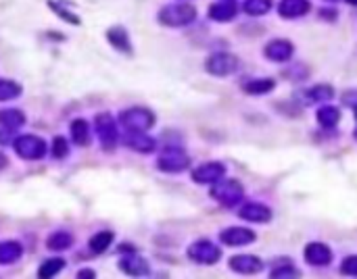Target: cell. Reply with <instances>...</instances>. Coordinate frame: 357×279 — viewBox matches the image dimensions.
Listing matches in <instances>:
<instances>
[{
  "instance_id": "cell-1",
  "label": "cell",
  "mask_w": 357,
  "mask_h": 279,
  "mask_svg": "<svg viewBox=\"0 0 357 279\" xmlns=\"http://www.w3.org/2000/svg\"><path fill=\"white\" fill-rule=\"evenodd\" d=\"M196 7L190 5L188 0H180V3H172L165 5L159 13H157V21L163 28H172V30H180V28H188L196 21Z\"/></svg>"
},
{
  "instance_id": "cell-2",
  "label": "cell",
  "mask_w": 357,
  "mask_h": 279,
  "mask_svg": "<svg viewBox=\"0 0 357 279\" xmlns=\"http://www.w3.org/2000/svg\"><path fill=\"white\" fill-rule=\"evenodd\" d=\"M209 194L223 209H234V206L241 204L243 198H245V186L238 182V180H226V177H221L219 182H215L211 186Z\"/></svg>"
},
{
  "instance_id": "cell-3",
  "label": "cell",
  "mask_w": 357,
  "mask_h": 279,
  "mask_svg": "<svg viewBox=\"0 0 357 279\" xmlns=\"http://www.w3.org/2000/svg\"><path fill=\"white\" fill-rule=\"evenodd\" d=\"M13 148L17 153L19 159L24 161H40L46 157L48 153V144L46 140L34 133H21L13 140Z\"/></svg>"
},
{
  "instance_id": "cell-4",
  "label": "cell",
  "mask_w": 357,
  "mask_h": 279,
  "mask_svg": "<svg viewBox=\"0 0 357 279\" xmlns=\"http://www.w3.org/2000/svg\"><path fill=\"white\" fill-rule=\"evenodd\" d=\"M155 113L147 106H130L119 113V123L126 131H149L155 127Z\"/></svg>"
},
{
  "instance_id": "cell-5",
  "label": "cell",
  "mask_w": 357,
  "mask_h": 279,
  "mask_svg": "<svg viewBox=\"0 0 357 279\" xmlns=\"http://www.w3.org/2000/svg\"><path fill=\"white\" fill-rule=\"evenodd\" d=\"M190 155H186L184 148L180 146H170L165 148L159 157H157V169L163 171V173H170V175H176V173H184L190 169Z\"/></svg>"
},
{
  "instance_id": "cell-6",
  "label": "cell",
  "mask_w": 357,
  "mask_h": 279,
  "mask_svg": "<svg viewBox=\"0 0 357 279\" xmlns=\"http://www.w3.org/2000/svg\"><path fill=\"white\" fill-rule=\"evenodd\" d=\"M241 61L232 52H211L205 59V71L213 77H230L238 71Z\"/></svg>"
},
{
  "instance_id": "cell-7",
  "label": "cell",
  "mask_w": 357,
  "mask_h": 279,
  "mask_svg": "<svg viewBox=\"0 0 357 279\" xmlns=\"http://www.w3.org/2000/svg\"><path fill=\"white\" fill-rule=\"evenodd\" d=\"M94 129L98 133V140H100V146L111 153L117 142H119V131H117V121L111 113H98L94 117Z\"/></svg>"
},
{
  "instance_id": "cell-8",
  "label": "cell",
  "mask_w": 357,
  "mask_h": 279,
  "mask_svg": "<svg viewBox=\"0 0 357 279\" xmlns=\"http://www.w3.org/2000/svg\"><path fill=\"white\" fill-rule=\"evenodd\" d=\"M188 258L196 264H205V267H211L215 262L221 260V248L211 242V240H196L188 246L186 250Z\"/></svg>"
},
{
  "instance_id": "cell-9",
  "label": "cell",
  "mask_w": 357,
  "mask_h": 279,
  "mask_svg": "<svg viewBox=\"0 0 357 279\" xmlns=\"http://www.w3.org/2000/svg\"><path fill=\"white\" fill-rule=\"evenodd\" d=\"M255 240H257V233L251 227H243V225H232L219 231V242L230 248L249 246V244H255Z\"/></svg>"
},
{
  "instance_id": "cell-10",
  "label": "cell",
  "mask_w": 357,
  "mask_h": 279,
  "mask_svg": "<svg viewBox=\"0 0 357 279\" xmlns=\"http://www.w3.org/2000/svg\"><path fill=\"white\" fill-rule=\"evenodd\" d=\"M190 177L199 186H213L221 177H226V165L219 161H207L190 171Z\"/></svg>"
},
{
  "instance_id": "cell-11",
  "label": "cell",
  "mask_w": 357,
  "mask_h": 279,
  "mask_svg": "<svg viewBox=\"0 0 357 279\" xmlns=\"http://www.w3.org/2000/svg\"><path fill=\"white\" fill-rule=\"evenodd\" d=\"M238 217L249 223H257V225H266L274 219V211L264 204V202H241V209H238Z\"/></svg>"
},
{
  "instance_id": "cell-12",
  "label": "cell",
  "mask_w": 357,
  "mask_h": 279,
  "mask_svg": "<svg viewBox=\"0 0 357 279\" xmlns=\"http://www.w3.org/2000/svg\"><path fill=\"white\" fill-rule=\"evenodd\" d=\"M295 55V44L286 38H276V40H270L266 46H264V57L270 61V63H289Z\"/></svg>"
},
{
  "instance_id": "cell-13",
  "label": "cell",
  "mask_w": 357,
  "mask_h": 279,
  "mask_svg": "<svg viewBox=\"0 0 357 279\" xmlns=\"http://www.w3.org/2000/svg\"><path fill=\"white\" fill-rule=\"evenodd\" d=\"M228 267L236 275H257L264 271V260L255 254H234L228 260Z\"/></svg>"
},
{
  "instance_id": "cell-14",
  "label": "cell",
  "mask_w": 357,
  "mask_h": 279,
  "mask_svg": "<svg viewBox=\"0 0 357 279\" xmlns=\"http://www.w3.org/2000/svg\"><path fill=\"white\" fill-rule=\"evenodd\" d=\"M119 269L130 277H149L151 275V264L145 256L136 254V250L128 252L119 260Z\"/></svg>"
},
{
  "instance_id": "cell-15",
  "label": "cell",
  "mask_w": 357,
  "mask_h": 279,
  "mask_svg": "<svg viewBox=\"0 0 357 279\" xmlns=\"http://www.w3.org/2000/svg\"><path fill=\"white\" fill-rule=\"evenodd\" d=\"M303 258L311 267H328L332 262V250L324 242H309L303 250Z\"/></svg>"
},
{
  "instance_id": "cell-16",
  "label": "cell",
  "mask_w": 357,
  "mask_h": 279,
  "mask_svg": "<svg viewBox=\"0 0 357 279\" xmlns=\"http://www.w3.org/2000/svg\"><path fill=\"white\" fill-rule=\"evenodd\" d=\"M122 142L130 151H134L138 155H151L155 151V146H157V142L147 131H126V135L122 137Z\"/></svg>"
},
{
  "instance_id": "cell-17",
  "label": "cell",
  "mask_w": 357,
  "mask_h": 279,
  "mask_svg": "<svg viewBox=\"0 0 357 279\" xmlns=\"http://www.w3.org/2000/svg\"><path fill=\"white\" fill-rule=\"evenodd\" d=\"M276 11L282 19H301L309 15L311 11V0H278Z\"/></svg>"
},
{
  "instance_id": "cell-18",
  "label": "cell",
  "mask_w": 357,
  "mask_h": 279,
  "mask_svg": "<svg viewBox=\"0 0 357 279\" xmlns=\"http://www.w3.org/2000/svg\"><path fill=\"white\" fill-rule=\"evenodd\" d=\"M238 15V5L234 0H217L207 11V17L215 23H230Z\"/></svg>"
},
{
  "instance_id": "cell-19",
  "label": "cell",
  "mask_w": 357,
  "mask_h": 279,
  "mask_svg": "<svg viewBox=\"0 0 357 279\" xmlns=\"http://www.w3.org/2000/svg\"><path fill=\"white\" fill-rule=\"evenodd\" d=\"M107 42L117 50V52H124V55H132L134 46L130 40V34L124 26H113L107 30Z\"/></svg>"
},
{
  "instance_id": "cell-20",
  "label": "cell",
  "mask_w": 357,
  "mask_h": 279,
  "mask_svg": "<svg viewBox=\"0 0 357 279\" xmlns=\"http://www.w3.org/2000/svg\"><path fill=\"white\" fill-rule=\"evenodd\" d=\"M299 96L303 104H326L334 98V88L328 84H315L311 88H305Z\"/></svg>"
},
{
  "instance_id": "cell-21",
  "label": "cell",
  "mask_w": 357,
  "mask_h": 279,
  "mask_svg": "<svg viewBox=\"0 0 357 279\" xmlns=\"http://www.w3.org/2000/svg\"><path fill=\"white\" fill-rule=\"evenodd\" d=\"M315 121H318V125L324 127V129H334V127L338 125V121H340V108L334 106V104H330V102H326V104H322V106L318 108Z\"/></svg>"
},
{
  "instance_id": "cell-22",
  "label": "cell",
  "mask_w": 357,
  "mask_h": 279,
  "mask_svg": "<svg viewBox=\"0 0 357 279\" xmlns=\"http://www.w3.org/2000/svg\"><path fill=\"white\" fill-rule=\"evenodd\" d=\"M274 88H276L274 77H257V79H249L243 84V92L249 96H266V94L274 92Z\"/></svg>"
},
{
  "instance_id": "cell-23",
  "label": "cell",
  "mask_w": 357,
  "mask_h": 279,
  "mask_svg": "<svg viewBox=\"0 0 357 279\" xmlns=\"http://www.w3.org/2000/svg\"><path fill=\"white\" fill-rule=\"evenodd\" d=\"M26 125V113L19 108H0V127L17 131Z\"/></svg>"
},
{
  "instance_id": "cell-24",
  "label": "cell",
  "mask_w": 357,
  "mask_h": 279,
  "mask_svg": "<svg viewBox=\"0 0 357 279\" xmlns=\"http://www.w3.org/2000/svg\"><path fill=\"white\" fill-rule=\"evenodd\" d=\"M24 246L17 240H7L0 242V264H13L21 258Z\"/></svg>"
},
{
  "instance_id": "cell-25",
  "label": "cell",
  "mask_w": 357,
  "mask_h": 279,
  "mask_svg": "<svg viewBox=\"0 0 357 279\" xmlns=\"http://www.w3.org/2000/svg\"><path fill=\"white\" fill-rule=\"evenodd\" d=\"M69 131H71V140H73L75 146H88L90 144V133H92V129H90L88 121H84V119L71 121Z\"/></svg>"
},
{
  "instance_id": "cell-26",
  "label": "cell",
  "mask_w": 357,
  "mask_h": 279,
  "mask_svg": "<svg viewBox=\"0 0 357 279\" xmlns=\"http://www.w3.org/2000/svg\"><path fill=\"white\" fill-rule=\"evenodd\" d=\"M274 9V0H245L243 3V13L249 17H264Z\"/></svg>"
},
{
  "instance_id": "cell-27",
  "label": "cell",
  "mask_w": 357,
  "mask_h": 279,
  "mask_svg": "<svg viewBox=\"0 0 357 279\" xmlns=\"http://www.w3.org/2000/svg\"><path fill=\"white\" fill-rule=\"evenodd\" d=\"M65 258H61V256H53V258H46L42 264H40V269H38V277L40 279H51V277H57L63 269H65Z\"/></svg>"
},
{
  "instance_id": "cell-28",
  "label": "cell",
  "mask_w": 357,
  "mask_h": 279,
  "mask_svg": "<svg viewBox=\"0 0 357 279\" xmlns=\"http://www.w3.org/2000/svg\"><path fill=\"white\" fill-rule=\"evenodd\" d=\"M113 233L111 231H96L90 240H88V248L94 252V254H100L104 250H109V246L113 244Z\"/></svg>"
},
{
  "instance_id": "cell-29",
  "label": "cell",
  "mask_w": 357,
  "mask_h": 279,
  "mask_svg": "<svg viewBox=\"0 0 357 279\" xmlns=\"http://www.w3.org/2000/svg\"><path fill=\"white\" fill-rule=\"evenodd\" d=\"M270 277L272 279H297V277H301V271L293 264V262H284V260H280L278 264L274 262V269L270 271Z\"/></svg>"
},
{
  "instance_id": "cell-30",
  "label": "cell",
  "mask_w": 357,
  "mask_h": 279,
  "mask_svg": "<svg viewBox=\"0 0 357 279\" xmlns=\"http://www.w3.org/2000/svg\"><path fill=\"white\" fill-rule=\"evenodd\" d=\"M24 88L13 79H0V102H11L19 98Z\"/></svg>"
},
{
  "instance_id": "cell-31",
  "label": "cell",
  "mask_w": 357,
  "mask_h": 279,
  "mask_svg": "<svg viewBox=\"0 0 357 279\" xmlns=\"http://www.w3.org/2000/svg\"><path fill=\"white\" fill-rule=\"evenodd\" d=\"M71 244H73V238H71V233H67V231H57V233H53V235L46 240V246H48V250H53V252H63V250L71 248Z\"/></svg>"
},
{
  "instance_id": "cell-32",
  "label": "cell",
  "mask_w": 357,
  "mask_h": 279,
  "mask_svg": "<svg viewBox=\"0 0 357 279\" xmlns=\"http://www.w3.org/2000/svg\"><path fill=\"white\" fill-rule=\"evenodd\" d=\"M51 153L55 155V159H65V157H69V142H67V137L57 135V137L53 140V144H51Z\"/></svg>"
},
{
  "instance_id": "cell-33",
  "label": "cell",
  "mask_w": 357,
  "mask_h": 279,
  "mask_svg": "<svg viewBox=\"0 0 357 279\" xmlns=\"http://www.w3.org/2000/svg\"><path fill=\"white\" fill-rule=\"evenodd\" d=\"M48 7L59 15V17H63L65 21H69L71 26H80L82 21H80V17L75 15V13H71L69 9H65V7H61L59 3H55V0H48Z\"/></svg>"
},
{
  "instance_id": "cell-34",
  "label": "cell",
  "mask_w": 357,
  "mask_h": 279,
  "mask_svg": "<svg viewBox=\"0 0 357 279\" xmlns=\"http://www.w3.org/2000/svg\"><path fill=\"white\" fill-rule=\"evenodd\" d=\"M340 275L357 277V254H351V256L342 258V262H340Z\"/></svg>"
},
{
  "instance_id": "cell-35",
  "label": "cell",
  "mask_w": 357,
  "mask_h": 279,
  "mask_svg": "<svg viewBox=\"0 0 357 279\" xmlns=\"http://www.w3.org/2000/svg\"><path fill=\"white\" fill-rule=\"evenodd\" d=\"M340 100H342V104H345V106H349V108H353V106L357 104V88H351V90H347V92H342V96H340Z\"/></svg>"
},
{
  "instance_id": "cell-36",
  "label": "cell",
  "mask_w": 357,
  "mask_h": 279,
  "mask_svg": "<svg viewBox=\"0 0 357 279\" xmlns=\"http://www.w3.org/2000/svg\"><path fill=\"white\" fill-rule=\"evenodd\" d=\"M336 17H338V13L332 9V7H324L322 11H320V19H324V21H336Z\"/></svg>"
},
{
  "instance_id": "cell-37",
  "label": "cell",
  "mask_w": 357,
  "mask_h": 279,
  "mask_svg": "<svg viewBox=\"0 0 357 279\" xmlns=\"http://www.w3.org/2000/svg\"><path fill=\"white\" fill-rule=\"evenodd\" d=\"M11 133H13L11 129L0 127V144H3V146H5V144H13V142H11Z\"/></svg>"
},
{
  "instance_id": "cell-38",
  "label": "cell",
  "mask_w": 357,
  "mask_h": 279,
  "mask_svg": "<svg viewBox=\"0 0 357 279\" xmlns=\"http://www.w3.org/2000/svg\"><path fill=\"white\" fill-rule=\"evenodd\" d=\"M7 167H9V159H7V155L3 151H0V171L7 169Z\"/></svg>"
},
{
  "instance_id": "cell-39",
  "label": "cell",
  "mask_w": 357,
  "mask_h": 279,
  "mask_svg": "<svg viewBox=\"0 0 357 279\" xmlns=\"http://www.w3.org/2000/svg\"><path fill=\"white\" fill-rule=\"evenodd\" d=\"M77 277H80V279H84V277H90V279H92V277H96V275L92 273V269H82V271L77 273Z\"/></svg>"
},
{
  "instance_id": "cell-40",
  "label": "cell",
  "mask_w": 357,
  "mask_h": 279,
  "mask_svg": "<svg viewBox=\"0 0 357 279\" xmlns=\"http://www.w3.org/2000/svg\"><path fill=\"white\" fill-rule=\"evenodd\" d=\"M347 5H351V7H357V0H345Z\"/></svg>"
},
{
  "instance_id": "cell-41",
  "label": "cell",
  "mask_w": 357,
  "mask_h": 279,
  "mask_svg": "<svg viewBox=\"0 0 357 279\" xmlns=\"http://www.w3.org/2000/svg\"><path fill=\"white\" fill-rule=\"evenodd\" d=\"M353 137H355V142H357V127L353 129Z\"/></svg>"
},
{
  "instance_id": "cell-42",
  "label": "cell",
  "mask_w": 357,
  "mask_h": 279,
  "mask_svg": "<svg viewBox=\"0 0 357 279\" xmlns=\"http://www.w3.org/2000/svg\"><path fill=\"white\" fill-rule=\"evenodd\" d=\"M353 113H355V119H357V104L353 106Z\"/></svg>"
},
{
  "instance_id": "cell-43",
  "label": "cell",
  "mask_w": 357,
  "mask_h": 279,
  "mask_svg": "<svg viewBox=\"0 0 357 279\" xmlns=\"http://www.w3.org/2000/svg\"><path fill=\"white\" fill-rule=\"evenodd\" d=\"M326 3H330V5H334V3H338V0H326Z\"/></svg>"
}]
</instances>
